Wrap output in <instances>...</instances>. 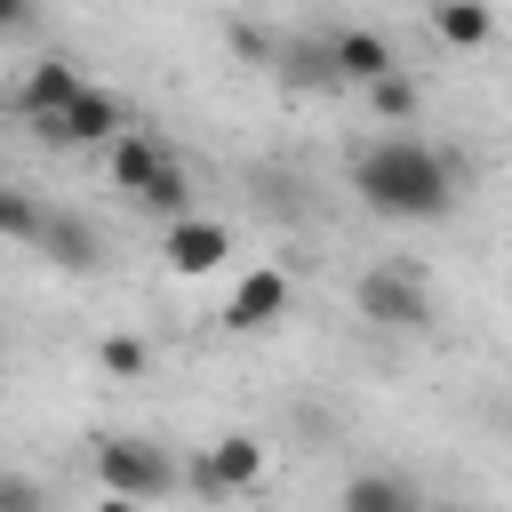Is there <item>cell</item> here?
<instances>
[{
    "instance_id": "6da1fadb",
    "label": "cell",
    "mask_w": 512,
    "mask_h": 512,
    "mask_svg": "<svg viewBox=\"0 0 512 512\" xmlns=\"http://www.w3.org/2000/svg\"><path fill=\"white\" fill-rule=\"evenodd\" d=\"M352 192L392 224H432L464 200V160L424 136H376L352 152Z\"/></svg>"
},
{
    "instance_id": "7a4b0ae2",
    "label": "cell",
    "mask_w": 512,
    "mask_h": 512,
    "mask_svg": "<svg viewBox=\"0 0 512 512\" xmlns=\"http://www.w3.org/2000/svg\"><path fill=\"white\" fill-rule=\"evenodd\" d=\"M96 480H104V496L160 504V496L176 488V464H168L160 440H144V432H112V440H96Z\"/></svg>"
},
{
    "instance_id": "3957f363",
    "label": "cell",
    "mask_w": 512,
    "mask_h": 512,
    "mask_svg": "<svg viewBox=\"0 0 512 512\" xmlns=\"http://www.w3.org/2000/svg\"><path fill=\"white\" fill-rule=\"evenodd\" d=\"M352 304H360V320H376L392 336H424L432 328V288L416 272H400V264H368L360 288H352Z\"/></svg>"
},
{
    "instance_id": "277c9868",
    "label": "cell",
    "mask_w": 512,
    "mask_h": 512,
    "mask_svg": "<svg viewBox=\"0 0 512 512\" xmlns=\"http://www.w3.org/2000/svg\"><path fill=\"white\" fill-rule=\"evenodd\" d=\"M120 136H128V112H120V96H112V88H96V80H88L56 120H40V144H56V152H88V144H104V152H112Z\"/></svg>"
},
{
    "instance_id": "5b68a950",
    "label": "cell",
    "mask_w": 512,
    "mask_h": 512,
    "mask_svg": "<svg viewBox=\"0 0 512 512\" xmlns=\"http://www.w3.org/2000/svg\"><path fill=\"white\" fill-rule=\"evenodd\" d=\"M264 480V448L248 440V432H224V440H208L200 456H192V488L200 496H240V488H256Z\"/></svg>"
},
{
    "instance_id": "8992f818",
    "label": "cell",
    "mask_w": 512,
    "mask_h": 512,
    "mask_svg": "<svg viewBox=\"0 0 512 512\" xmlns=\"http://www.w3.org/2000/svg\"><path fill=\"white\" fill-rule=\"evenodd\" d=\"M328 64H336V80H360V88H376V80H392V72H400L392 40H384V32H368V24L328 32Z\"/></svg>"
},
{
    "instance_id": "52a82bcc",
    "label": "cell",
    "mask_w": 512,
    "mask_h": 512,
    "mask_svg": "<svg viewBox=\"0 0 512 512\" xmlns=\"http://www.w3.org/2000/svg\"><path fill=\"white\" fill-rule=\"evenodd\" d=\"M168 168H176V152H168L160 136H144V128H128V136L112 144V184H120L128 200H144V192H152Z\"/></svg>"
},
{
    "instance_id": "ba28073f",
    "label": "cell",
    "mask_w": 512,
    "mask_h": 512,
    "mask_svg": "<svg viewBox=\"0 0 512 512\" xmlns=\"http://www.w3.org/2000/svg\"><path fill=\"white\" fill-rule=\"evenodd\" d=\"M232 256V232L216 224V216H184V224H168V272H216Z\"/></svg>"
},
{
    "instance_id": "9c48e42d",
    "label": "cell",
    "mask_w": 512,
    "mask_h": 512,
    "mask_svg": "<svg viewBox=\"0 0 512 512\" xmlns=\"http://www.w3.org/2000/svg\"><path fill=\"white\" fill-rule=\"evenodd\" d=\"M280 312H288V272L256 264V272L232 288V304H224V328H272Z\"/></svg>"
},
{
    "instance_id": "30bf717a",
    "label": "cell",
    "mask_w": 512,
    "mask_h": 512,
    "mask_svg": "<svg viewBox=\"0 0 512 512\" xmlns=\"http://www.w3.org/2000/svg\"><path fill=\"white\" fill-rule=\"evenodd\" d=\"M80 88H88V80H80V72H72L64 56H48V64H32V72H24L16 104H24V112H32V128H40V120H56V112H64V104H72Z\"/></svg>"
},
{
    "instance_id": "8fae6325",
    "label": "cell",
    "mask_w": 512,
    "mask_h": 512,
    "mask_svg": "<svg viewBox=\"0 0 512 512\" xmlns=\"http://www.w3.org/2000/svg\"><path fill=\"white\" fill-rule=\"evenodd\" d=\"M336 512H424V504H416V488L400 472H352L344 496H336Z\"/></svg>"
},
{
    "instance_id": "7c38bea8",
    "label": "cell",
    "mask_w": 512,
    "mask_h": 512,
    "mask_svg": "<svg viewBox=\"0 0 512 512\" xmlns=\"http://www.w3.org/2000/svg\"><path fill=\"white\" fill-rule=\"evenodd\" d=\"M40 248H48L64 272H88V264L104 256V240H96V224H88V216H48V224H40Z\"/></svg>"
},
{
    "instance_id": "4fadbf2b",
    "label": "cell",
    "mask_w": 512,
    "mask_h": 512,
    "mask_svg": "<svg viewBox=\"0 0 512 512\" xmlns=\"http://www.w3.org/2000/svg\"><path fill=\"white\" fill-rule=\"evenodd\" d=\"M432 32H440L448 48H480V40H496V16L472 8V0H440V8H432Z\"/></svg>"
},
{
    "instance_id": "5bb4252c",
    "label": "cell",
    "mask_w": 512,
    "mask_h": 512,
    "mask_svg": "<svg viewBox=\"0 0 512 512\" xmlns=\"http://www.w3.org/2000/svg\"><path fill=\"white\" fill-rule=\"evenodd\" d=\"M40 224H48V208H40L32 192L0 184V240H40Z\"/></svg>"
},
{
    "instance_id": "9a60e30c",
    "label": "cell",
    "mask_w": 512,
    "mask_h": 512,
    "mask_svg": "<svg viewBox=\"0 0 512 512\" xmlns=\"http://www.w3.org/2000/svg\"><path fill=\"white\" fill-rule=\"evenodd\" d=\"M368 104H376L384 120H416V104H424V96H416V80H408V72H392V80H376V88H368Z\"/></svg>"
},
{
    "instance_id": "2e32d148",
    "label": "cell",
    "mask_w": 512,
    "mask_h": 512,
    "mask_svg": "<svg viewBox=\"0 0 512 512\" xmlns=\"http://www.w3.org/2000/svg\"><path fill=\"white\" fill-rule=\"evenodd\" d=\"M0 512H48V488L32 472H0Z\"/></svg>"
},
{
    "instance_id": "e0dca14e",
    "label": "cell",
    "mask_w": 512,
    "mask_h": 512,
    "mask_svg": "<svg viewBox=\"0 0 512 512\" xmlns=\"http://www.w3.org/2000/svg\"><path fill=\"white\" fill-rule=\"evenodd\" d=\"M96 360H104L112 376H144V360H152V352H144L136 336H104V344H96Z\"/></svg>"
},
{
    "instance_id": "ac0fdd59",
    "label": "cell",
    "mask_w": 512,
    "mask_h": 512,
    "mask_svg": "<svg viewBox=\"0 0 512 512\" xmlns=\"http://www.w3.org/2000/svg\"><path fill=\"white\" fill-rule=\"evenodd\" d=\"M32 24H40V16H32L24 0H0V40H16V32H32Z\"/></svg>"
},
{
    "instance_id": "d6986e66",
    "label": "cell",
    "mask_w": 512,
    "mask_h": 512,
    "mask_svg": "<svg viewBox=\"0 0 512 512\" xmlns=\"http://www.w3.org/2000/svg\"><path fill=\"white\" fill-rule=\"evenodd\" d=\"M232 48H240V56H272V32H256V24H232Z\"/></svg>"
},
{
    "instance_id": "ffe728a7",
    "label": "cell",
    "mask_w": 512,
    "mask_h": 512,
    "mask_svg": "<svg viewBox=\"0 0 512 512\" xmlns=\"http://www.w3.org/2000/svg\"><path fill=\"white\" fill-rule=\"evenodd\" d=\"M96 512H144V504H128V496H96Z\"/></svg>"
}]
</instances>
